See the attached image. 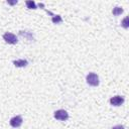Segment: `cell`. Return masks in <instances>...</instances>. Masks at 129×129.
I'll list each match as a JSON object with an SVG mask.
<instances>
[{
  "label": "cell",
  "instance_id": "6da1fadb",
  "mask_svg": "<svg viewBox=\"0 0 129 129\" xmlns=\"http://www.w3.org/2000/svg\"><path fill=\"white\" fill-rule=\"evenodd\" d=\"M86 81H87V83H88L90 86H92V87H96V86L99 85V77H98V75L95 74V73H90V74H88L87 77H86Z\"/></svg>",
  "mask_w": 129,
  "mask_h": 129
},
{
  "label": "cell",
  "instance_id": "7a4b0ae2",
  "mask_svg": "<svg viewBox=\"0 0 129 129\" xmlns=\"http://www.w3.org/2000/svg\"><path fill=\"white\" fill-rule=\"evenodd\" d=\"M3 39H4L7 43H9V44H15V43H17V41H18L17 36H16L15 34L11 33V32H5V33L3 34Z\"/></svg>",
  "mask_w": 129,
  "mask_h": 129
},
{
  "label": "cell",
  "instance_id": "3957f363",
  "mask_svg": "<svg viewBox=\"0 0 129 129\" xmlns=\"http://www.w3.org/2000/svg\"><path fill=\"white\" fill-rule=\"evenodd\" d=\"M53 116H54V118H55L56 120H59V121H66V120L69 118V113H68L66 110L60 109V110H56V111L54 112Z\"/></svg>",
  "mask_w": 129,
  "mask_h": 129
},
{
  "label": "cell",
  "instance_id": "277c9868",
  "mask_svg": "<svg viewBox=\"0 0 129 129\" xmlns=\"http://www.w3.org/2000/svg\"><path fill=\"white\" fill-rule=\"evenodd\" d=\"M123 103H124V97L119 96V95L114 96V97H112V98L110 99V104L113 105V106H116V107L121 106Z\"/></svg>",
  "mask_w": 129,
  "mask_h": 129
},
{
  "label": "cell",
  "instance_id": "5b68a950",
  "mask_svg": "<svg viewBox=\"0 0 129 129\" xmlns=\"http://www.w3.org/2000/svg\"><path fill=\"white\" fill-rule=\"evenodd\" d=\"M22 122H23V119H22L21 116H14L13 118L10 119V125L14 128H17V127L21 126Z\"/></svg>",
  "mask_w": 129,
  "mask_h": 129
},
{
  "label": "cell",
  "instance_id": "8992f818",
  "mask_svg": "<svg viewBox=\"0 0 129 129\" xmlns=\"http://www.w3.org/2000/svg\"><path fill=\"white\" fill-rule=\"evenodd\" d=\"M13 63L17 68H24L28 64V61L26 59H17V60H13Z\"/></svg>",
  "mask_w": 129,
  "mask_h": 129
},
{
  "label": "cell",
  "instance_id": "52a82bcc",
  "mask_svg": "<svg viewBox=\"0 0 129 129\" xmlns=\"http://www.w3.org/2000/svg\"><path fill=\"white\" fill-rule=\"evenodd\" d=\"M112 13H113V15L118 16V15H120L121 13H123V8H122V7H119V6H116V7L113 8Z\"/></svg>",
  "mask_w": 129,
  "mask_h": 129
},
{
  "label": "cell",
  "instance_id": "ba28073f",
  "mask_svg": "<svg viewBox=\"0 0 129 129\" xmlns=\"http://www.w3.org/2000/svg\"><path fill=\"white\" fill-rule=\"evenodd\" d=\"M25 3H26L27 8H29V9H36V4H35V2H34V1L28 0V1H26Z\"/></svg>",
  "mask_w": 129,
  "mask_h": 129
},
{
  "label": "cell",
  "instance_id": "9c48e42d",
  "mask_svg": "<svg viewBox=\"0 0 129 129\" xmlns=\"http://www.w3.org/2000/svg\"><path fill=\"white\" fill-rule=\"evenodd\" d=\"M61 21H62V19H61L60 15H53L52 14V22L53 23H59Z\"/></svg>",
  "mask_w": 129,
  "mask_h": 129
},
{
  "label": "cell",
  "instance_id": "30bf717a",
  "mask_svg": "<svg viewBox=\"0 0 129 129\" xmlns=\"http://www.w3.org/2000/svg\"><path fill=\"white\" fill-rule=\"evenodd\" d=\"M122 26H123L124 28H127V27H128V17H125V18L123 19V21H122Z\"/></svg>",
  "mask_w": 129,
  "mask_h": 129
},
{
  "label": "cell",
  "instance_id": "8fae6325",
  "mask_svg": "<svg viewBox=\"0 0 129 129\" xmlns=\"http://www.w3.org/2000/svg\"><path fill=\"white\" fill-rule=\"evenodd\" d=\"M112 129H125L123 125H116L114 127H112Z\"/></svg>",
  "mask_w": 129,
  "mask_h": 129
}]
</instances>
